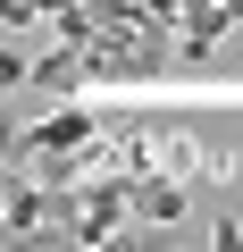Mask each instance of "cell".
<instances>
[{
    "mask_svg": "<svg viewBox=\"0 0 243 252\" xmlns=\"http://www.w3.org/2000/svg\"><path fill=\"white\" fill-rule=\"evenodd\" d=\"M226 26H243L226 0H185V17H176V51H185V59H210V51L226 42Z\"/></svg>",
    "mask_w": 243,
    "mask_h": 252,
    "instance_id": "6da1fadb",
    "label": "cell"
},
{
    "mask_svg": "<svg viewBox=\"0 0 243 252\" xmlns=\"http://www.w3.org/2000/svg\"><path fill=\"white\" fill-rule=\"evenodd\" d=\"M76 84H92V42H67V34H59V51L34 59V93L59 101V93H76Z\"/></svg>",
    "mask_w": 243,
    "mask_h": 252,
    "instance_id": "7a4b0ae2",
    "label": "cell"
},
{
    "mask_svg": "<svg viewBox=\"0 0 243 252\" xmlns=\"http://www.w3.org/2000/svg\"><path fill=\"white\" fill-rule=\"evenodd\" d=\"M135 219L143 227H176L185 219V177L176 168H143L135 177Z\"/></svg>",
    "mask_w": 243,
    "mask_h": 252,
    "instance_id": "3957f363",
    "label": "cell"
}]
</instances>
